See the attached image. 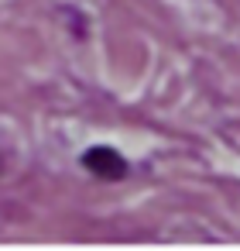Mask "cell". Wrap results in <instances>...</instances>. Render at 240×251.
I'll return each mask as SVG.
<instances>
[{
    "instance_id": "6da1fadb",
    "label": "cell",
    "mask_w": 240,
    "mask_h": 251,
    "mask_svg": "<svg viewBox=\"0 0 240 251\" xmlns=\"http://www.w3.org/2000/svg\"><path fill=\"white\" fill-rule=\"evenodd\" d=\"M83 165L93 172V176H100V179H124L127 176V162L113 151V148H89L86 155H83Z\"/></svg>"
}]
</instances>
